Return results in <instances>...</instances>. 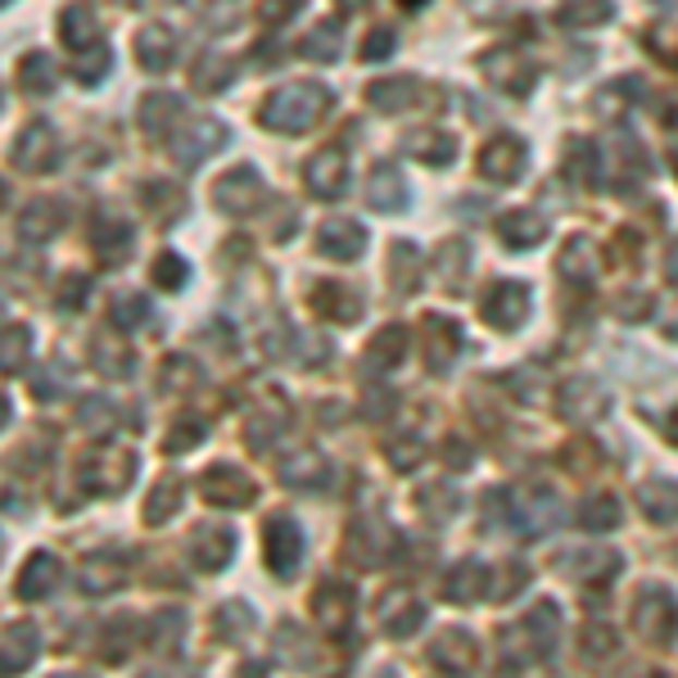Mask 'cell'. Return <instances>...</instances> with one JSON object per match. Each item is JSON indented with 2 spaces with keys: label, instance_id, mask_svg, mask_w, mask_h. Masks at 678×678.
Listing matches in <instances>:
<instances>
[{
  "label": "cell",
  "instance_id": "obj_15",
  "mask_svg": "<svg viewBox=\"0 0 678 678\" xmlns=\"http://www.w3.org/2000/svg\"><path fill=\"white\" fill-rule=\"evenodd\" d=\"M55 579H59V566L50 561V557H37L33 561V570H23V597H46L50 589H55Z\"/></svg>",
  "mask_w": 678,
  "mask_h": 678
},
{
  "label": "cell",
  "instance_id": "obj_8",
  "mask_svg": "<svg viewBox=\"0 0 678 678\" xmlns=\"http://www.w3.org/2000/svg\"><path fill=\"white\" fill-rule=\"evenodd\" d=\"M362 244H366V235L358 222H326L317 231V250L326 258H353V254H362Z\"/></svg>",
  "mask_w": 678,
  "mask_h": 678
},
{
  "label": "cell",
  "instance_id": "obj_22",
  "mask_svg": "<svg viewBox=\"0 0 678 678\" xmlns=\"http://www.w3.org/2000/svg\"><path fill=\"white\" fill-rule=\"evenodd\" d=\"M389 50H394V33H389V27H376V33L366 37V46H362L366 59H385Z\"/></svg>",
  "mask_w": 678,
  "mask_h": 678
},
{
  "label": "cell",
  "instance_id": "obj_7",
  "mask_svg": "<svg viewBox=\"0 0 678 678\" xmlns=\"http://www.w3.org/2000/svg\"><path fill=\"white\" fill-rule=\"evenodd\" d=\"M498 231H503V240L511 244V250H534V244L547 235V222L534 208H516V213H503Z\"/></svg>",
  "mask_w": 678,
  "mask_h": 678
},
{
  "label": "cell",
  "instance_id": "obj_24",
  "mask_svg": "<svg viewBox=\"0 0 678 678\" xmlns=\"http://www.w3.org/2000/svg\"><path fill=\"white\" fill-rule=\"evenodd\" d=\"M267 19H290V10H299V0H267Z\"/></svg>",
  "mask_w": 678,
  "mask_h": 678
},
{
  "label": "cell",
  "instance_id": "obj_26",
  "mask_svg": "<svg viewBox=\"0 0 678 678\" xmlns=\"http://www.w3.org/2000/svg\"><path fill=\"white\" fill-rule=\"evenodd\" d=\"M339 5H358V10H362V5H366V0H339Z\"/></svg>",
  "mask_w": 678,
  "mask_h": 678
},
{
  "label": "cell",
  "instance_id": "obj_6",
  "mask_svg": "<svg viewBox=\"0 0 678 678\" xmlns=\"http://www.w3.org/2000/svg\"><path fill=\"white\" fill-rule=\"evenodd\" d=\"M258 195H263V181H258L254 168H235V172H227V177L218 181V208H227V213L254 208Z\"/></svg>",
  "mask_w": 678,
  "mask_h": 678
},
{
  "label": "cell",
  "instance_id": "obj_4",
  "mask_svg": "<svg viewBox=\"0 0 678 678\" xmlns=\"http://www.w3.org/2000/svg\"><path fill=\"white\" fill-rule=\"evenodd\" d=\"M484 317H488L493 326H503V330H516L520 322L530 317V290L516 286V281L493 286V290H488V303H484Z\"/></svg>",
  "mask_w": 678,
  "mask_h": 678
},
{
  "label": "cell",
  "instance_id": "obj_27",
  "mask_svg": "<svg viewBox=\"0 0 678 678\" xmlns=\"http://www.w3.org/2000/svg\"><path fill=\"white\" fill-rule=\"evenodd\" d=\"M674 172H678V154H674Z\"/></svg>",
  "mask_w": 678,
  "mask_h": 678
},
{
  "label": "cell",
  "instance_id": "obj_13",
  "mask_svg": "<svg viewBox=\"0 0 678 678\" xmlns=\"http://www.w3.org/2000/svg\"><path fill=\"white\" fill-rule=\"evenodd\" d=\"M136 46H141L145 69H168V64H172V55H177V50H172L177 41L164 33V27H149V33H141V41H136Z\"/></svg>",
  "mask_w": 678,
  "mask_h": 678
},
{
  "label": "cell",
  "instance_id": "obj_25",
  "mask_svg": "<svg viewBox=\"0 0 678 678\" xmlns=\"http://www.w3.org/2000/svg\"><path fill=\"white\" fill-rule=\"evenodd\" d=\"M669 276H674V281H678V240L669 244Z\"/></svg>",
  "mask_w": 678,
  "mask_h": 678
},
{
  "label": "cell",
  "instance_id": "obj_18",
  "mask_svg": "<svg viewBox=\"0 0 678 678\" xmlns=\"http://www.w3.org/2000/svg\"><path fill=\"white\" fill-rule=\"evenodd\" d=\"M412 145L425 154L429 164H448V159H452V149H457V145H452V136H444V132H425V136H412Z\"/></svg>",
  "mask_w": 678,
  "mask_h": 678
},
{
  "label": "cell",
  "instance_id": "obj_17",
  "mask_svg": "<svg viewBox=\"0 0 678 678\" xmlns=\"http://www.w3.org/2000/svg\"><path fill=\"white\" fill-rule=\"evenodd\" d=\"M339 23L330 19V23H322L313 37H307V59H322V64H330V59H339Z\"/></svg>",
  "mask_w": 678,
  "mask_h": 678
},
{
  "label": "cell",
  "instance_id": "obj_21",
  "mask_svg": "<svg viewBox=\"0 0 678 678\" xmlns=\"http://www.w3.org/2000/svg\"><path fill=\"white\" fill-rule=\"evenodd\" d=\"M59 27H64V33H69V41H73V46H82L90 33H96V27H90V19H86V10H69V14H64V23H59Z\"/></svg>",
  "mask_w": 678,
  "mask_h": 678
},
{
  "label": "cell",
  "instance_id": "obj_9",
  "mask_svg": "<svg viewBox=\"0 0 678 678\" xmlns=\"http://www.w3.org/2000/svg\"><path fill=\"white\" fill-rule=\"evenodd\" d=\"M403 204H408L403 172L389 168V164H380V168L372 172V208H380V213H398Z\"/></svg>",
  "mask_w": 678,
  "mask_h": 678
},
{
  "label": "cell",
  "instance_id": "obj_2",
  "mask_svg": "<svg viewBox=\"0 0 678 678\" xmlns=\"http://www.w3.org/2000/svg\"><path fill=\"white\" fill-rule=\"evenodd\" d=\"M484 73L498 77V86H507L511 96H525V90L538 82V69H534V59L525 50H498V55H488L484 59Z\"/></svg>",
  "mask_w": 678,
  "mask_h": 678
},
{
  "label": "cell",
  "instance_id": "obj_23",
  "mask_svg": "<svg viewBox=\"0 0 678 678\" xmlns=\"http://www.w3.org/2000/svg\"><path fill=\"white\" fill-rule=\"evenodd\" d=\"M159 281H164V286H181V281H186V271H181V258H159Z\"/></svg>",
  "mask_w": 678,
  "mask_h": 678
},
{
  "label": "cell",
  "instance_id": "obj_5",
  "mask_svg": "<svg viewBox=\"0 0 678 678\" xmlns=\"http://www.w3.org/2000/svg\"><path fill=\"white\" fill-rule=\"evenodd\" d=\"M307 181H313V191H317L322 199H339V195H344V186H349V164H344V154H339V149L317 154V159L307 164Z\"/></svg>",
  "mask_w": 678,
  "mask_h": 678
},
{
  "label": "cell",
  "instance_id": "obj_14",
  "mask_svg": "<svg viewBox=\"0 0 678 678\" xmlns=\"http://www.w3.org/2000/svg\"><path fill=\"white\" fill-rule=\"evenodd\" d=\"M227 141V132L218 128V122H204V128H195V136H191V145H177V154H181V164H199L204 159V154H213V149H218Z\"/></svg>",
  "mask_w": 678,
  "mask_h": 678
},
{
  "label": "cell",
  "instance_id": "obj_3",
  "mask_svg": "<svg viewBox=\"0 0 678 678\" xmlns=\"http://www.w3.org/2000/svg\"><path fill=\"white\" fill-rule=\"evenodd\" d=\"M480 172L488 181H498V186H511V181L525 172V141H516V136H498L488 149H484V159H480Z\"/></svg>",
  "mask_w": 678,
  "mask_h": 678
},
{
  "label": "cell",
  "instance_id": "obj_1",
  "mask_svg": "<svg viewBox=\"0 0 678 678\" xmlns=\"http://www.w3.org/2000/svg\"><path fill=\"white\" fill-rule=\"evenodd\" d=\"M330 109V90L326 86H313V82H294V86H281L276 96L263 105V122L276 132H303Z\"/></svg>",
  "mask_w": 678,
  "mask_h": 678
},
{
  "label": "cell",
  "instance_id": "obj_19",
  "mask_svg": "<svg viewBox=\"0 0 678 678\" xmlns=\"http://www.w3.org/2000/svg\"><path fill=\"white\" fill-rule=\"evenodd\" d=\"M23 82L33 86L37 96H46V90L55 86V69H50V59H46V55H33V59H27V64H23Z\"/></svg>",
  "mask_w": 678,
  "mask_h": 678
},
{
  "label": "cell",
  "instance_id": "obj_12",
  "mask_svg": "<svg viewBox=\"0 0 678 678\" xmlns=\"http://www.w3.org/2000/svg\"><path fill=\"white\" fill-rule=\"evenodd\" d=\"M566 172L579 181V186H589V181H597V145L593 141H570L566 149Z\"/></svg>",
  "mask_w": 678,
  "mask_h": 678
},
{
  "label": "cell",
  "instance_id": "obj_11",
  "mask_svg": "<svg viewBox=\"0 0 678 678\" xmlns=\"http://www.w3.org/2000/svg\"><path fill=\"white\" fill-rule=\"evenodd\" d=\"M561 271L574 276L579 286H589L593 276H597V244H593V240H583V235L570 240V250L561 254Z\"/></svg>",
  "mask_w": 678,
  "mask_h": 678
},
{
  "label": "cell",
  "instance_id": "obj_10",
  "mask_svg": "<svg viewBox=\"0 0 678 678\" xmlns=\"http://www.w3.org/2000/svg\"><path fill=\"white\" fill-rule=\"evenodd\" d=\"M421 100V86L412 77H394V82H376L372 86V105L385 109V113H403Z\"/></svg>",
  "mask_w": 678,
  "mask_h": 678
},
{
  "label": "cell",
  "instance_id": "obj_20",
  "mask_svg": "<svg viewBox=\"0 0 678 678\" xmlns=\"http://www.w3.org/2000/svg\"><path fill=\"white\" fill-rule=\"evenodd\" d=\"M231 59H204V64H199V82H208L204 90H222L227 82H231Z\"/></svg>",
  "mask_w": 678,
  "mask_h": 678
},
{
  "label": "cell",
  "instance_id": "obj_16",
  "mask_svg": "<svg viewBox=\"0 0 678 678\" xmlns=\"http://www.w3.org/2000/svg\"><path fill=\"white\" fill-rule=\"evenodd\" d=\"M570 27H597L610 19V0H570L566 14H561Z\"/></svg>",
  "mask_w": 678,
  "mask_h": 678
}]
</instances>
